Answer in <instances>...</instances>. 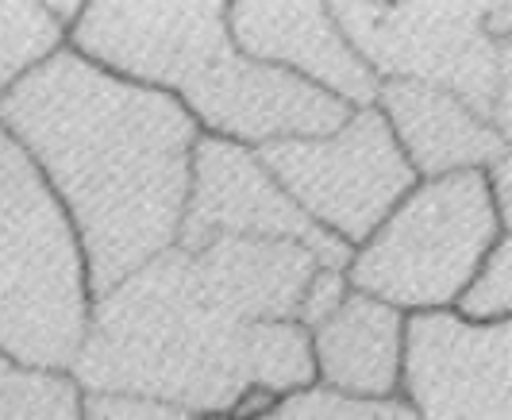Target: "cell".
Instances as JSON below:
<instances>
[{
	"instance_id": "6da1fadb",
	"label": "cell",
	"mask_w": 512,
	"mask_h": 420,
	"mask_svg": "<svg viewBox=\"0 0 512 420\" xmlns=\"http://www.w3.org/2000/svg\"><path fill=\"white\" fill-rule=\"evenodd\" d=\"M0 124L70 212L93 301L178 247L201 128L170 93L66 47L0 97Z\"/></svg>"
},
{
	"instance_id": "7a4b0ae2",
	"label": "cell",
	"mask_w": 512,
	"mask_h": 420,
	"mask_svg": "<svg viewBox=\"0 0 512 420\" xmlns=\"http://www.w3.org/2000/svg\"><path fill=\"white\" fill-rule=\"evenodd\" d=\"M70 51L170 93L201 135L255 151L332 135L355 112L332 93L247 58L231 39L224 0H93L70 31Z\"/></svg>"
},
{
	"instance_id": "3957f363",
	"label": "cell",
	"mask_w": 512,
	"mask_h": 420,
	"mask_svg": "<svg viewBox=\"0 0 512 420\" xmlns=\"http://www.w3.org/2000/svg\"><path fill=\"white\" fill-rule=\"evenodd\" d=\"M70 374L85 394L228 417L255 386V324L212 301L189 251L174 247L93 301L89 336Z\"/></svg>"
},
{
	"instance_id": "277c9868",
	"label": "cell",
	"mask_w": 512,
	"mask_h": 420,
	"mask_svg": "<svg viewBox=\"0 0 512 420\" xmlns=\"http://www.w3.org/2000/svg\"><path fill=\"white\" fill-rule=\"evenodd\" d=\"M89 316L93 286L74 220L0 124V355L70 374Z\"/></svg>"
},
{
	"instance_id": "5b68a950",
	"label": "cell",
	"mask_w": 512,
	"mask_h": 420,
	"mask_svg": "<svg viewBox=\"0 0 512 420\" xmlns=\"http://www.w3.org/2000/svg\"><path fill=\"white\" fill-rule=\"evenodd\" d=\"M497 239L501 220L486 174L432 178L355 251L347 278L405 316L455 313Z\"/></svg>"
},
{
	"instance_id": "8992f818",
	"label": "cell",
	"mask_w": 512,
	"mask_h": 420,
	"mask_svg": "<svg viewBox=\"0 0 512 420\" xmlns=\"http://www.w3.org/2000/svg\"><path fill=\"white\" fill-rule=\"evenodd\" d=\"M258 158L316 228L355 251L420 185L378 105L355 108L339 132L282 139Z\"/></svg>"
},
{
	"instance_id": "52a82bcc",
	"label": "cell",
	"mask_w": 512,
	"mask_h": 420,
	"mask_svg": "<svg viewBox=\"0 0 512 420\" xmlns=\"http://www.w3.org/2000/svg\"><path fill=\"white\" fill-rule=\"evenodd\" d=\"M335 20L378 81H420L462 97L482 116L497 93V39L489 35V4L416 0L332 4Z\"/></svg>"
},
{
	"instance_id": "ba28073f",
	"label": "cell",
	"mask_w": 512,
	"mask_h": 420,
	"mask_svg": "<svg viewBox=\"0 0 512 420\" xmlns=\"http://www.w3.org/2000/svg\"><path fill=\"white\" fill-rule=\"evenodd\" d=\"M293 239L305 243L324 266L347 270L355 247L328 236L305 216V209L285 193L278 178L266 170L255 147L201 135L193 155V185L181 220V251H201L212 239Z\"/></svg>"
},
{
	"instance_id": "9c48e42d",
	"label": "cell",
	"mask_w": 512,
	"mask_h": 420,
	"mask_svg": "<svg viewBox=\"0 0 512 420\" xmlns=\"http://www.w3.org/2000/svg\"><path fill=\"white\" fill-rule=\"evenodd\" d=\"M401 401L416 420H512V320L409 316Z\"/></svg>"
},
{
	"instance_id": "30bf717a",
	"label": "cell",
	"mask_w": 512,
	"mask_h": 420,
	"mask_svg": "<svg viewBox=\"0 0 512 420\" xmlns=\"http://www.w3.org/2000/svg\"><path fill=\"white\" fill-rule=\"evenodd\" d=\"M231 39L262 66H278L351 108H374L382 81L351 47L332 4L320 0H235Z\"/></svg>"
},
{
	"instance_id": "8fae6325",
	"label": "cell",
	"mask_w": 512,
	"mask_h": 420,
	"mask_svg": "<svg viewBox=\"0 0 512 420\" xmlns=\"http://www.w3.org/2000/svg\"><path fill=\"white\" fill-rule=\"evenodd\" d=\"M378 112L385 116L389 132L401 143L420 182L470 174V170L486 174L509 151V143L489 124V116L439 85L382 81Z\"/></svg>"
},
{
	"instance_id": "7c38bea8",
	"label": "cell",
	"mask_w": 512,
	"mask_h": 420,
	"mask_svg": "<svg viewBox=\"0 0 512 420\" xmlns=\"http://www.w3.org/2000/svg\"><path fill=\"white\" fill-rule=\"evenodd\" d=\"M189 259L208 297L243 324L297 320L308 282L324 266L305 243L247 236L212 239L201 251H189Z\"/></svg>"
},
{
	"instance_id": "4fadbf2b",
	"label": "cell",
	"mask_w": 512,
	"mask_h": 420,
	"mask_svg": "<svg viewBox=\"0 0 512 420\" xmlns=\"http://www.w3.org/2000/svg\"><path fill=\"white\" fill-rule=\"evenodd\" d=\"M409 316L351 289L320 328H312L316 386L355 401H401Z\"/></svg>"
},
{
	"instance_id": "5bb4252c",
	"label": "cell",
	"mask_w": 512,
	"mask_h": 420,
	"mask_svg": "<svg viewBox=\"0 0 512 420\" xmlns=\"http://www.w3.org/2000/svg\"><path fill=\"white\" fill-rule=\"evenodd\" d=\"M70 47V31L47 12V0H0V97Z\"/></svg>"
},
{
	"instance_id": "9a60e30c",
	"label": "cell",
	"mask_w": 512,
	"mask_h": 420,
	"mask_svg": "<svg viewBox=\"0 0 512 420\" xmlns=\"http://www.w3.org/2000/svg\"><path fill=\"white\" fill-rule=\"evenodd\" d=\"M0 420H85V390L74 374L31 370L0 355Z\"/></svg>"
},
{
	"instance_id": "2e32d148",
	"label": "cell",
	"mask_w": 512,
	"mask_h": 420,
	"mask_svg": "<svg viewBox=\"0 0 512 420\" xmlns=\"http://www.w3.org/2000/svg\"><path fill=\"white\" fill-rule=\"evenodd\" d=\"M455 313L474 324H497L512 320V236L501 232V239L489 247L486 263L478 266L470 289L462 293Z\"/></svg>"
},
{
	"instance_id": "e0dca14e",
	"label": "cell",
	"mask_w": 512,
	"mask_h": 420,
	"mask_svg": "<svg viewBox=\"0 0 512 420\" xmlns=\"http://www.w3.org/2000/svg\"><path fill=\"white\" fill-rule=\"evenodd\" d=\"M262 420H416V413L405 401H355L312 386L305 394L282 397L278 409Z\"/></svg>"
},
{
	"instance_id": "ac0fdd59",
	"label": "cell",
	"mask_w": 512,
	"mask_h": 420,
	"mask_svg": "<svg viewBox=\"0 0 512 420\" xmlns=\"http://www.w3.org/2000/svg\"><path fill=\"white\" fill-rule=\"evenodd\" d=\"M351 278H347V270H339V266H320L316 270V278L308 282V293L305 301H301V313H297V320L305 324L308 332L312 328H320L324 320L332 313H339V305L351 297Z\"/></svg>"
},
{
	"instance_id": "d6986e66",
	"label": "cell",
	"mask_w": 512,
	"mask_h": 420,
	"mask_svg": "<svg viewBox=\"0 0 512 420\" xmlns=\"http://www.w3.org/2000/svg\"><path fill=\"white\" fill-rule=\"evenodd\" d=\"M85 420H197L185 409L124 394H85Z\"/></svg>"
},
{
	"instance_id": "ffe728a7",
	"label": "cell",
	"mask_w": 512,
	"mask_h": 420,
	"mask_svg": "<svg viewBox=\"0 0 512 420\" xmlns=\"http://www.w3.org/2000/svg\"><path fill=\"white\" fill-rule=\"evenodd\" d=\"M489 124L501 132V139L512 147V35L497 43V93H493V112Z\"/></svg>"
},
{
	"instance_id": "44dd1931",
	"label": "cell",
	"mask_w": 512,
	"mask_h": 420,
	"mask_svg": "<svg viewBox=\"0 0 512 420\" xmlns=\"http://www.w3.org/2000/svg\"><path fill=\"white\" fill-rule=\"evenodd\" d=\"M489 193H493V205H497V220H501V232L512 236V147L497 158L486 170Z\"/></svg>"
},
{
	"instance_id": "7402d4cb",
	"label": "cell",
	"mask_w": 512,
	"mask_h": 420,
	"mask_svg": "<svg viewBox=\"0 0 512 420\" xmlns=\"http://www.w3.org/2000/svg\"><path fill=\"white\" fill-rule=\"evenodd\" d=\"M197 420H231V417H197Z\"/></svg>"
}]
</instances>
